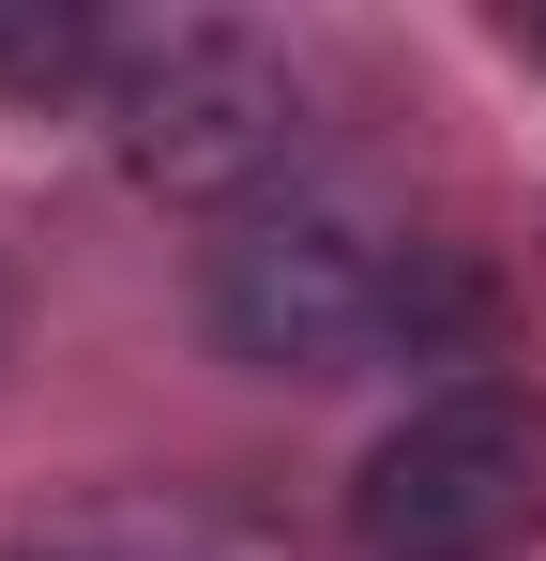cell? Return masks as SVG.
<instances>
[{
  "mask_svg": "<svg viewBox=\"0 0 546 561\" xmlns=\"http://www.w3.org/2000/svg\"><path fill=\"white\" fill-rule=\"evenodd\" d=\"M91 137L152 213H259L319 168V92L259 15H137L91 77Z\"/></svg>",
  "mask_w": 546,
  "mask_h": 561,
  "instance_id": "obj_1",
  "label": "cell"
},
{
  "mask_svg": "<svg viewBox=\"0 0 546 561\" xmlns=\"http://www.w3.org/2000/svg\"><path fill=\"white\" fill-rule=\"evenodd\" d=\"M425 274V228L364 168H304L288 197L228 213L197 243V334L243 379H350L395 350V304Z\"/></svg>",
  "mask_w": 546,
  "mask_h": 561,
  "instance_id": "obj_2",
  "label": "cell"
},
{
  "mask_svg": "<svg viewBox=\"0 0 546 561\" xmlns=\"http://www.w3.org/2000/svg\"><path fill=\"white\" fill-rule=\"evenodd\" d=\"M546 531V394L532 379H425L350 456L364 561H516Z\"/></svg>",
  "mask_w": 546,
  "mask_h": 561,
  "instance_id": "obj_3",
  "label": "cell"
},
{
  "mask_svg": "<svg viewBox=\"0 0 546 561\" xmlns=\"http://www.w3.org/2000/svg\"><path fill=\"white\" fill-rule=\"evenodd\" d=\"M0 561H288L243 485H197V470H122V485H77L46 501L31 531H0Z\"/></svg>",
  "mask_w": 546,
  "mask_h": 561,
  "instance_id": "obj_4",
  "label": "cell"
},
{
  "mask_svg": "<svg viewBox=\"0 0 546 561\" xmlns=\"http://www.w3.org/2000/svg\"><path fill=\"white\" fill-rule=\"evenodd\" d=\"M106 46H122V31H106L91 0H0V92H15V106H46V92L91 106Z\"/></svg>",
  "mask_w": 546,
  "mask_h": 561,
  "instance_id": "obj_5",
  "label": "cell"
},
{
  "mask_svg": "<svg viewBox=\"0 0 546 561\" xmlns=\"http://www.w3.org/2000/svg\"><path fill=\"white\" fill-rule=\"evenodd\" d=\"M0 365H15V259H0Z\"/></svg>",
  "mask_w": 546,
  "mask_h": 561,
  "instance_id": "obj_6",
  "label": "cell"
},
{
  "mask_svg": "<svg viewBox=\"0 0 546 561\" xmlns=\"http://www.w3.org/2000/svg\"><path fill=\"white\" fill-rule=\"evenodd\" d=\"M516 46H532V61H546V15H516Z\"/></svg>",
  "mask_w": 546,
  "mask_h": 561,
  "instance_id": "obj_7",
  "label": "cell"
}]
</instances>
